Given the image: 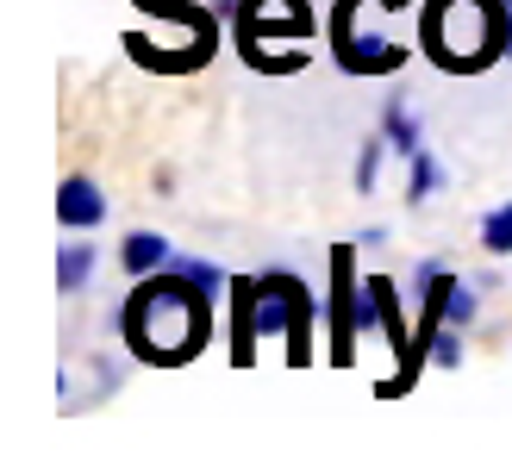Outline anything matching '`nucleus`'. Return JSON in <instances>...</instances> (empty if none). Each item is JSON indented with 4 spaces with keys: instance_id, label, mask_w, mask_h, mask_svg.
Wrapping results in <instances>:
<instances>
[{
    "instance_id": "1",
    "label": "nucleus",
    "mask_w": 512,
    "mask_h": 468,
    "mask_svg": "<svg viewBox=\"0 0 512 468\" xmlns=\"http://www.w3.org/2000/svg\"><path fill=\"white\" fill-rule=\"evenodd\" d=\"M125 344H132L144 362L157 369H175V362L200 356V344L213 337V294L188 281L182 269H157L138 281V294L125 300Z\"/></svg>"
},
{
    "instance_id": "2",
    "label": "nucleus",
    "mask_w": 512,
    "mask_h": 468,
    "mask_svg": "<svg viewBox=\"0 0 512 468\" xmlns=\"http://www.w3.org/2000/svg\"><path fill=\"white\" fill-rule=\"evenodd\" d=\"M419 44L438 69H488L512 50V0H425Z\"/></svg>"
},
{
    "instance_id": "3",
    "label": "nucleus",
    "mask_w": 512,
    "mask_h": 468,
    "mask_svg": "<svg viewBox=\"0 0 512 468\" xmlns=\"http://www.w3.org/2000/svg\"><path fill=\"white\" fill-rule=\"evenodd\" d=\"M319 32V19L306 0H238V44L250 69L288 75L300 69V44Z\"/></svg>"
},
{
    "instance_id": "4",
    "label": "nucleus",
    "mask_w": 512,
    "mask_h": 468,
    "mask_svg": "<svg viewBox=\"0 0 512 468\" xmlns=\"http://www.w3.org/2000/svg\"><path fill=\"white\" fill-rule=\"evenodd\" d=\"M313 319H319L313 288H300L294 275H256V325H263V337L288 344L294 369L313 362Z\"/></svg>"
},
{
    "instance_id": "5",
    "label": "nucleus",
    "mask_w": 512,
    "mask_h": 468,
    "mask_svg": "<svg viewBox=\"0 0 512 468\" xmlns=\"http://www.w3.org/2000/svg\"><path fill=\"white\" fill-rule=\"evenodd\" d=\"M331 57L350 75H394V69L413 63V50L369 32V0H338L331 7Z\"/></svg>"
},
{
    "instance_id": "6",
    "label": "nucleus",
    "mask_w": 512,
    "mask_h": 468,
    "mask_svg": "<svg viewBox=\"0 0 512 468\" xmlns=\"http://www.w3.org/2000/svg\"><path fill=\"white\" fill-rule=\"evenodd\" d=\"M325 319H331V369H350V362H356V337L369 331V294L356 288V250H350V244L331 250Z\"/></svg>"
},
{
    "instance_id": "7",
    "label": "nucleus",
    "mask_w": 512,
    "mask_h": 468,
    "mask_svg": "<svg viewBox=\"0 0 512 468\" xmlns=\"http://www.w3.org/2000/svg\"><path fill=\"white\" fill-rule=\"evenodd\" d=\"M175 32L182 38H150V32H125V50L144 63V69H157V75H188L213 57V44H219V25L213 19H175Z\"/></svg>"
},
{
    "instance_id": "8",
    "label": "nucleus",
    "mask_w": 512,
    "mask_h": 468,
    "mask_svg": "<svg viewBox=\"0 0 512 468\" xmlns=\"http://www.w3.org/2000/svg\"><path fill=\"white\" fill-rule=\"evenodd\" d=\"M57 219L75 225V231H94L100 219H107V194H100V181L63 175V188H57Z\"/></svg>"
},
{
    "instance_id": "9",
    "label": "nucleus",
    "mask_w": 512,
    "mask_h": 468,
    "mask_svg": "<svg viewBox=\"0 0 512 468\" xmlns=\"http://www.w3.org/2000/svg\"><path fill=\"white\" fill-rule=\"evenodd\" d=\"M256 337H263V325H256V275H238L232 281V362L238 369L256 362Z\"/></svg>"
},
{
    "instance_id": "10",
    "label": "nucleus",
    "mask_w": 512,
    "mask_h": 468,
    "mask_svg": "<svg viewBox=\"0 0 512 468\" xmlns=\"http://www.w3.org/2000/svg\"><path fill=\"white\" fill-rule=\"evenodd\" d=\"M163 263H169V238H163V231H132V238L119 244V269H125V275H138V281H144V275H157Z\"/></svg>"
},
{
    "instance_id": "11",
    "label": "nucleus",
    "mask_w": 512,
    "mask_h": 468,
    "mask_svg": "<svg viewBox=\"0 0 512 468\" xmlns=\"http://www.w3.org/2000/svg\"><path fill=\"white\" fill-rule=\"evenodd\" d=\"M381 132H388V144H394L400 156L419 150V125H413V113H406L400 100H388V107H381Z\"/></svg>"
},
{
    "instance_id": "12",
    "label": "nucleus",
    "mask_w": 512,
    "mask_h": 468,
    "mask_svg": "<svg viewBox=\"0 0 512 468\" xmlns=\"http://www.w3.org/2000/svg\"><path fill=\"white\" fill-rule=\"evenodd\" d=\"M438 181H444L438 156H425V150H413V156H406V200H425V194H438Z\"/></svg>"
},
{
    "instance_id": "13",
    "label": "nucleus",
    "mask_w": 512,
    "mask_h": 468,
    "mask_svg": "<svg viewBox=\"0 0 512 468\" xmlns=\"http://www.w3.org/2000/svg\"><path fill=\"white\" fill-rule=\"evenodd\" d=\"M88 275H94V250H88V244H69V250L57 256V281H63V294L88 288Z\"/></svg>"
},
{
    "instance_id": "14",
    "label": "nucleus",
    "mask_w": 512,
    "mask_h": 468,
    "mask_svg": "<svg viewBox=\"0 0 512 468\" xmlns=\"http://www.w3.org/2000/svg\"><path fill=\"white\" fill-rule=\"evenodd\" d=\"M481 250H488V256H512V206H494V213L481 219Z\"/></svg>"
},
{
    "instance_id": "15",
    "label": "nucleus",
    "mask_w": 512,
    "mask_h": 468,
    "mask_svg": "<svg viewBox=\"0 0 512 468\" xmlns=\"http://www.w3.org/2000/svg\"><path fill=\"white\" fill-rule=\"evenodd\" d=\"M425 350H431V362H438V369H456V362H463V325H438Z\"/></svg>"
},
{
    "instance_id": "16",
    "label": "nucleus",
    "mask_w": 512,
    "mask_h": 468,
    "mask_svg": "<svg viewBox=\"0 0 512 468\" xmlns=\"http://www.w3.org/2000/svg\"><path fill=\"white\" fill-rule=\"evenodd\" d=\"M381 144H388V132H381V138H369L363 144V156H356V188H375V175H381Z\"/></svg>"
},
{
    "instance_id": "17",
    "label": "nucleus",
    "mask_w": 512,
    "mask_h": 468,
    "mask_svg": "<svg viewBox=\"0 0 512 468\" xmlns=\"http://www.w3.org/2000/svg\"><path fill=\"white\" fill-rule=\"evenodd\" d=\"M175 269H182L188 281H200V288H207V294H219V288H225V275H219V263H200V256H182V263H175Z\"/></svg>"
},
{
    "instance_id": "18",
    "label": "nucleus",
    "mask_w": 512,
    "mask_h": 468,
    "mask_svg": "<svg viewBox=\"0 0 512 468\" xmlns=\"http://www.w3.org/2000/svg\"><path fill=\"white\" fill-rule=\"evenodd\" d=\"M475 319V288H456V300H450V319L444 325H469Z\"/></svg>"
}]
</instances>
